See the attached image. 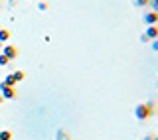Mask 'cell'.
<instances>
[{"mask_svg":"<svg viewBox=\"0 0 158 140\" xmlns=\"http://www.w3.org/2000/svg\"><path fill=\"white\" fill-rule=\"evenodd\" d=\"M152 113H154V105L152 103H138L135 107V117L136 121H146V118L152 117Z\"/></svg>","mask_w":158,"mask_h":140,"instance_id":"1","label":"cell"},{"mask_svg":"<svg viewBox=\"0 0 158 140\" xmlns=\"http://www.w3.org/2000/svg\"><path fill=\"white\" fill-rule=\"evenodd\" d=\"M0 91H2V99H16V89L8 87V85L0 83Z\"/></svg>","mask_w":158,"mask_h":140,"instance_id":"2","label":"cell"},{"mask_svg":"<svg viewBox=\"0 0 158 140\" xmlns=\"http://www.w3.org/2000/svg\"><path fill=\"white\" fill-rule=\"evenodd\" d=\"M144 36L148 38V42H152V39H158V24H154V26H148Z\"/></svg>","mask_w":158,"mask_h":140,"instance_id":"3","label":"cell"},{"mask_svg":"<svg viewBox=\"0 0 158 140\" xmlns=\"http://www.w3.org/2000/svg\"><path fill=\"white\" fill-rule=\"evenodd\" d=\"M2 53H4V56H6V57L10 59V61L18 57V49L14 47V46H4V51H2Z\"/></svg>","mask_w":158,"mask_h":140,"instance_id":"4","label":"cell"},{"mask_svg":"<svg viewBox=\"0 0 158 140\" xmlns=\"http://www.w3.org/2000/svg\"><path fill=\"white\" fill-rule=\"evenodd\" d=\"M144 22L148 24V26H154V24H158V12H148V14H144Z\"/></svg>","mask_w":158,"mask_h":140,"instance_id":"5","label":"cell"},{"mask_svg":"<svg viewBox=\"0 0 158 140\" xmlns=\"http://www.w3.org/2000/svg\"><path fill=\"white\" fill-rule=\"evenodd\" d=\"M10 36H12V34H10V30H0V43L8 42V39H10Z\"/></svg>","mask_w":158,"mask_h":140,"instance_id":"6","label":"cell"},{"mask_svg":"<svg viewBox=\"0 0 158 140\" xmlns=\"http://www.w3.org/2000/svg\"><path fill=\"white\" fill-rule=\"evenodd\" d=\"M2 83H4V85H8V87H14V85H16L18 81H16V79H14V75L10 73V75H6V79H4Z\"/></svg>","mask_w":158,"mask_h":140,"instance_id":"7","label":"cell"},{"mask_svg":"<svg viewBox=\"0 0 158 140\" xmlns=\"http://www.w3.org/2000/svg\"><path fill=\"white\" fill-rule=\"evenodd\" d=\"M0 140H12V132L10 130H0Z\"/></svg>","mask_w":158,"mask_h":140,"instance_id":"8","label":"cell"},{"mask_svg":"<svg viewBox=\"0 0 158 140\" xmlns=\"http://www.w3.org/2000/svg\"><path fill=\"white\" fill-rule=\"evenodd\" d=\"M12 75H14V79H16V81H22V79L26 77V73H24V71H14Z\"/></svg>","mask_w":158,"mask_h":140,"instance_id":"9","label":"cell"},{"mask_svg":"<svg viewBox=\"0 0 158 140\" xmlns=\"http://www.w3.org/2000/svg\"><path fill=\"white\" fill-rule=\"evenodd\" d=\"M57 140H69V134L63 132V130H59V132H57Z\"/></svg>","mask_w":158,"mask_h":140,"instance_id":"10","label":"cell"},{"mask_svg":"<svg viewBox=\"0 0 158 140\" xmlns=\"http://www.w3.org/2000/svg\"><path fill=\"white\" fill-rule=\"evenodd\" d=\"M8 63H10V59L2 53V56H0V65H8Z\"/></svg>","mask_w":158,"mask_h":140,"instance_id":"11","label":"cell"},{"mask_svg":"<svg viewBox=\"0 0 158 140\" xmlns=\"http://www.w3.org/2000/svg\"><path fill=\"white\" fill-rule=\"evenodd\" d=\"M136 6H148V4H150V0H136Z\"/></svg>","mask_w":158,"mask_h":140,"instance_id":"12","label":"cell"},{"mask_svg":"<svg viewBox=\"0 0 158 140\" xmlns=\"http://www.w3.org/2000/svg\"><path fill=\"white\" fill-rule=\"evenodd\" d=\"M150 6L154 8V12H158V0H150Z\"/></svg>","mask_w":158,"mask_h":140,"instance_id":"13","label":"cell"},{"mask_svg":"<svg viewBox=\"0 0 158 140\" xmlns=\"http://www.w3.org/2000/svg\"><path fill=\"white\" fill-rule=\"evenodd\" d=\"M152 49L158 51V39H152Z\"/></svg>","mask_w":158,"mask_h":140,"instance_id":"14","label":"cell"},{"mask_svg":"<svg viewBox=\"0 0 158 140\" xmlns=\"http://www.w3.org/2000/svg\"><path fill=\"white\" fill-rule=\"evenodd\" d=\"M38 8H40V10H48V2H42V4H40Z\"/></svg>","mask_w":158,"mask_h":140,"instance_id":"15","label":"cell"},{"mask_svg":"<svg viewBox=\"0 0 158 140\" xmlns=\"http://www.w3.org/2000/svg\"><path fill=\"white\" fill-rule=\"evenodd\" d=\"M152 138H154V136H144V138H142V140H152Z\"/></svg>","mask_w":158,"mask_h":140,"instance_id":"16","label":"cell"},{"mask_svg":"<svg viewBox=\"0 0 158 140\" xmlns=\"http://www.w3.org/2000/svg\"><path fill=\"white\" fill-rule=\"evenodd\" d=\"M2 101H4V99H2V95H0V103H2Z\"/></svg>","mask_w":158,"mask_h":140,"instance_id":"17","label":"cell"},{"mask_svg":"<svg viewBox=\"0 0 158 140\" xmlns=\"http://www.w3.org/2000/svg\"><path fill=\"white\" fill-rule=\"evenodd\" d=\"M152 140H158V136H154V138H152Z\"/></svg>","mask_w":158,"mask_h":140,"instance_id":"18","label":"cell"},{"mask_svg":"<svg viewBox=\"0 0 158 140\" xmlns=\"http://www.w3.org/2000/svg\"><path fill=\"white\" fill-rule=\"evenodd\" d=\"M10 2H14V0H10Z\"/></svg>","mask_w":158,"mask_h":140,"instance_id":"19","label":"cell"}]
</instances>
